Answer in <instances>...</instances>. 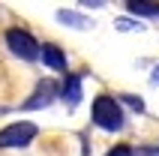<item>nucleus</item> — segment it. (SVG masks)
<instances>
[{
  "label": "nucleus",
  "instance_id": "obj_1",
  "mask_svg": "<svg viewBox=\"0 0 159 156\" xmlns=\"http://www.w3.org/2000/svg\"><path fill=\"white\" fill-rule=\"evenodd\" d=\"M90 114H93V123H96L99 129H105V132L123 129V111H120V102L111 99V96H105V93H99L96 99H93Z\"/></svg>",
  "mask_w": 159,
  "mask_h": 156
},
{
  "label": "nucleus",
  "instance_id": "obj_2",
  "mask_svg": "<svg viewBox=\"0 0 159 156\" xmlns=\"http://www.w3.org/2000/svg\"><path fill=\"white\" fill-rule=\"evenodd\" d=\"M6 45H9V51L15 57H21V60H39L42 57V45L36 42V36H30L21 27H9L6 30Z\"/></svg>",
  "mask_w": 159,
  "mask_h": 156
},
{
  "label": "nucleus",
  "instance_id": "obj_3",
  "mask_svg": "<svg viewBox=\"0 0 159 156\" xmlns=\"http://www.w3.org/2000/svg\"><path fill=\"white\" fill-rule=\"evenodd\" d=\"M36 123L30 120H18V123H9V126H3L0 129V150L6 147H27L30 141L36 138Z\"/></svg>",
  "mask_w": 159,
  "mask_h": 156
},
{
  "label": "nucleus",
  "instance_id": "obj_4",
  "mask_svg": "<svg viewBox=\"0 0 159 156\" xmlns=\"http://www.w3.org/2000/svg\"><path fill=\"white\" fill-rule=\"evenodd\" d=\"M54 96H57V87H54L51 81H42V84L36 87V93L24 102V108H27V111H33V108H45V105L54 102Z\"/></svg>",
  "mask_w": 159,
  "mask_h": 156
},
{
  "label": "nucleus",
  "instance_id": "obj_5",
  "mask_svg": "<svg viewBox=\"0 0 159 156\" xmlns=\"http://www.w3.org/2000/svg\"><path fill=\"white\" fill-rule=\"evenodd\" d=\"M42 63H45V66H51V69H57V72H66V66H69L63 48H60V45H54V42H45L42 45Z\"/></svg>",
  "mask_w": 159,
  "mask_h": 156
},
{
  "label": "nucleus",
  "instance_id": "obj_6",
  "mask_svg": "<svg viewBox=\"0 0 159 156\" xmlns=\"http://www.w3.org/2000/svg\"><path fill=\"white\" fill-rule=\"evenodd\" d=\"M63 99L75 108V105L81 102V75H66V81H63Z\"/></svg>",
  "mask_w": 159,
  "mask_h": 156
},
{
  "label": "nucleus",
  "instance_id": "obj_7",
  "mask_svg": "<svg viewBox=\"0 0 159 156\" xmlns=\"http://www.w3.org/2000/svg\"><path fill=\"white\" fill-rule=\"evenodd\" d=\"M57 21L66 24V27H75V30H87L90 27V18L78 15V12H72V9H60V12H57Z\"/></svg>",
  "mask_w": 159,
  "mask_h": 156
},
{
  "label": "nucleus",
  "instance_id": "obj_8",
  "mask_svg": "<svg viewBox=\"0 0 159 156\" xmlns=\"http://www.w3.org/2000/svg\"><path fill=\"white\" fill-rule=\"evenodd\" d=\"M126 6H129L132 15H153V18H159V3H138V0H132V3H126Z\"/></svg>",
  "mask_w": 159,
  "mask_h": 156
},
{
  "label": "nucleus",
  "instance_id": "obj_9",
  "mask_svg": "<svg viewBox=\"0 0 159 156\" xmlns=\"http://www.w3.org/2000/svg\"><path fill=\"white\" fill-rule=\"evenodd\" d=\"M117 27H120V30H144L141 21H129V18H120V21H117Z\"/></svg>",
  "mask_w": 159,
  "mask_h": 156
},
{
  "label": "nucleus",
  "instance_id": "obj_10",
  "mask_svg": "<svg viewBox=\"0 0 159 156\" xmlns=\"http://www.w3.org/2000/svg\"><path fill=\"white\" fill-rule=\"evenodd\" d=\"M123 102H129L135 111H144V99L141 96H123Z\"/></svg>",
  "mask_w": 159,
  "mask_h": 156
},
{
  "label": "nucleus",
  "instance_id": "obj_11",
  "mask_svg": "<svg viewBox=\"0 0 159 156\" xmlns=\"http://www.w3.org/2000/svg\"><path fill=\"white\" fill-rule=\"evenodd\" d=\"M108 156H132V150L126 147V144H117V147L108 150Z\"/></svg>",
  "mask_w": 159,
  "mask_h": 156
},
{
  "label": "nucleus",
  "instance_id": "obj_12",
  "mask_svg": "<svg viewBox=\"0 0 159 156\" xmlns=\"http://www.w3.org/2000/svg\"><path fill=\"white\" fill-rule=\"evenodd\" d=\"M150 81H153V84H159V66H156V69H153V75H150Z\"/></svg>",
  "mask_w": 159,
  "mask_h": 156
},
{
  "label": "nucleus",
  "instance_id": "obj_13",
  "mask_svg": "<svg viewBox=\"0 0 159 156\" xmlns=\"http://www.w3.org/2000/svg\"><path fill=\"white\" fill-rule=\"evenodd\" d=\"M132 156H138V153H132Z\"/></svg>",
  "mask_w": 159,
  "mask_h": 156
}]
</instances>
